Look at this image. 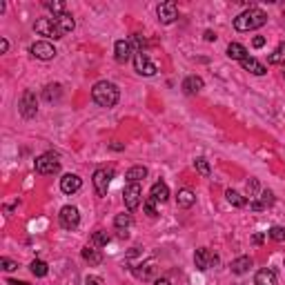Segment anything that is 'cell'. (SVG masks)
I'll return each instance as SVG.
<instances>
[{
	"label": "cell",
	"instance_id": "cell-1",
	"mask_svg": "<svg viewBox=\"0 0 285 285\" xmlns=\"http://www.w3.org/2000/svg\"><path fill=\"white\" fill-rule=\"evenodd\" d=\"M92 98L96 105H100V107H114L118 102L120 98V92H118V87L114 83H109V81H100V83H96L94 85V89H92Z\"/></svg>",
	"mask_w": 285,
	"mask_h": 285
},
{
	"label": "cell",
	"instance_id": "cell-2",
	"mask_svg": "<svg viewBox=\"0 0 285 285\" xmlns=\"http://www.w3.org/2000/svg\"><path fill=\"white\" fill-rule=\"evenodd\" d=\"M265 22H268V16H265V11H261L256 7H250L243 14H239L234 18V27L236 32H254V29L263 27Z\"/></svg>",
	"mask_w": 285,
	"mask_h": 285
},
{
	"label": "cell",
	"instance_id": "cell-3",
	"mask_svg": "<svg viewBox=\"0 0 285 285\" xmlns=\"http://www.w3.org/2000/svg\"><path fill=\"white\" fill-rule=\"evenodd\" d=\"M58 169H60V159L54 151H47V154L36 159V172L38 174H56Z\"/></svg>",
	"mask_w": 285,
	"mask_h": 285
},
{
	"label": "cell",
	"instance_id": "cell-4",
	"mask_svg": "<svg viewBox=\"0 0 285 285\" xmlns=\"http://www.w3.org/2000/svg\"><path fill=\"white\" fill-rule=\"evenodd\" d=\"M123 198H125V208L129 212H134L138 205L143 201V187L141 183H127L125 192H123Z\"/></svg>",
	"mask_w": 285,
	"mask_h": 285
},
{
	"label": "cell",
	"instance_id": "cell-5",
	"mask_svg": "<svg viewBox=\"0 0 285 285\" xmlns=\"http://www.w3.org/2000/svg\"><path fill=\"white\" fill-rule=\"evenodd\" d=\"M114 178V169H96L94 172V190L96 194L102 198L107 196V190H109V183Z\"/></svg>",
	"mask_w": 285,
	"mask_h": 285
},
{
	"label": "cell",
	"instance_id": "cell-6",
	"mask_svg": "<svg viewBox=\"0 0 285 285\" xmlns=\"http://www.w3.org/2000/svg\"><path fill=\"white\" fill-rule=\"evenodd\" d=\"M34 32L40 34V36H47V38H54V40L63 38V36H60V32H58L56 20H54V18H40V20H36L34 22Z\"/></svg>",
	"mask_w": 285,
	"mask_h": 285
},
{
	"label": "cell",
	"instance_id": "cell-7",
	"mask_svg": "<svg viewBox=\"0 0 285 285\" xmlns=\"http://www.w3.org/2000/svg\"><path fill=\"white\" fill-rule=\"evenodd\" d=\"M58 221L65 229H76L78 225H81V214H78V210L74 208V205H65L58 214Z\"/></svg>",
	"mask_w": 285,
	"mask_h": 285
},
{
	"label": "cell",
	"instance_id": "cell-8",
	"mask_svg": "<svg viewBox=\"0 0 285 285\" xmlns=\"http://www.w3.org/2000/svg\"><path fill=\"white\" fill-rule=\"evenodd\" d=\"M156 14H159V20L163 22V25H172V22L178 20V7H176V3H172V0L161 3L159 9H156Z\"/></svg>",
	"mask_w": 285,
	"mask_h": 285
},
{
	"label": "cell",
	"instance_id": "cell-9",
	"mask_svg": "<svg viewBox=\"0 0 285 285\" xmlns=\"http://www.w3.org/2000/svg\"><path fill=\"white\" fill-rule=\"evenodd\" d=\"M32 56L34 58H38V60H51V58H56V47L51 45L49 40H38V42H34L32 45Z\"/></svg>",
	"mask_w": 285,
	"mask_h": 285
},
{
	"label": "cell",
	"instance_id": "cell-10",
	"mask_svg": "<svg viewBox=\"0 0 285 285\" xmlns=\"http://www.w3.org/2000/svg\"><path fill=\"white\" fill-rule=\"evenodd\" d=\"M134 67L136 71L141 76H154L156 71H159V67H156V63H151L147 54H143V51H136L134 54Z\"/></svg>",
	"mask_w": 285,
	"mask_h": 285
},
{
	"label": "cell",
	"instance_id": "cell-11",
	"mask_svg": "<svg viewBox=\"0 0 285 285\" xmlns=\"http://www.w3.org/2000/svg\"><path fill=\"white\" fill-rule=\"evenodd\" d=\"M132 54H136V51L129 40H116V45H114V58H116V63H120V65L127 63L132 58Z\"/></svg>",
	"mask_w": 285,
	"mask_h": 285
},
{
	"label": "cell",
	"instance_id": "cell-12",
	"mask_svg": "<svg viewBox=\"0 0 285 285\" xmlns=\"http://www.w3.org/2000/svg\"><path fill=\"white\" fill-rule=\"evenodd\" d=\"M36 112H38V105H36V94L34 92H25L20 98V114L25 118H34Z\"/></svg>",
	"mask_w": 285,
	"mask_h": 285
},
{
	"label": "cell",
	"instance_id": "cell-13",
	"mask_svg": "<svg viewBox=\"0 0 285 285\" xmlns=\"http://www.w3.org/2000/svg\"><path fill=\"white\" fill-rule=\"evenodd\" d=\"M81 187H83V178L76 176V174H65V176L60 178V190L65 194H76Z\"/></svg>",
	"mask_w": 285,
	"mask_h": 285
},
{
	"label": "cell",
	"instance_id": "cell-14",
	"mask_svg": "<svg viewBox=\"0 0 285 285\" xmlns=\"http://www.w3.org/2000/svg\"><path fill=\"white\" fill-rule=\"evenodd\" d=\"M214 261H216V256H212V252L208 250V247H198L196 254H194V263H196V268L201 272L208 270Z\"/></svg>",
	"mask_w": 285,
	"mask_h": 285
},
{
	"label": "cell",
	"instance_id": "cell-15",
	"mask_svg": "<svg viewBox=\"0 0 285 285\" xmlns=\"http://www.w3.org/2000/svg\"><path fill=\"white\" fill-rule=\"evenodd\" d=\"M54 20H56V27H58V32L60 36H67L69 32H74V27H76V22H74V18H71V14H60V16H54Z\"/></svg>",
	"mask_w": 285,
	"mask_h": 285
},
{
	"label": "cell",
	"instance_id": "cell-16",
	"mask_svg": "<svg viewBox=\"0 0 285 285\" xmlns=\"http://www.w3.org/2000/svg\"><path fill=\"white\" fill-rule=\"evenodd\" d=\"M149 196L154 198L156 203H165L167 198H169V187H167L165 183H163V180H159V183H154V185H151Z\"/></svg>",
	"mask_w": 285,
	"mask_h": 285
},
{
	"label": "cell",
	"instance_id": "cell-17",
	"mask_svg": "<svg viewBox=\"0 0 285 285\" xmlns=\"http://www.w3.org/2000/svg\"><path fill=\"white\" fill-rule=\"evenodd\" d=\"M241 67H243L245 71H250V74H254V76H263L265 71H268L263 63H258L256 58H250V56H247L245 60H241Z\"/></svg>",
	"mask_w": 285,
	"mask_h": 285
},
{
	"label": "cell",
	"instance_id": "cell-18",
	"mask_svg": "<svg viewBox=\"0 0 285 285\" xmlns=\"http://www.w3.org/2000/svg\"><path fill=\"white\" fill-rule=\"evenodd\" d=\"M203 78L201 76H187L185 81H183V89H185V94H198L203 89Z\"/></svg>",
	"mask_w": 285,
	"mask_h": 285
},
{
	"label": "cell",
	"instance_id": "cell-19",
	"mask_svg": "<svg viewBox=\"0 0 285 285\" xmlns=\"http://www.w3.org/2000/svg\"><path fill=\"white\" fill-rule=\"evenodd\" d=\"M250 268H252L250 256H239L232 261V265H229V270H232L234 274H245V272H250Z\"/></svg>",
	"mask_w": 285,
	"mask_h": 285
},
{
	"label": "cell",
	"instance_id": "cell-20",
	"mask_svg": "<svg viewBox=\"0 0 285 285\" xmlns=\"http://www.w3.org/2000/svg\"><path fill=\"white\" fill-rule=\"evenodd\" d=\"M145 176H147V167H143V165L129 167V169H127V174H125L127 183H141Z\"/></svg>",
	"mask_w": 285,
	"mask_h": 285
},
{
	"label": "cell",
	"instance_id": "cell-21",
	"mask_svg": "<svg viewBox=\"0 0 285 285\" xmlns=\"http://www.w3.org/2000/svg\"><path fill=\"white\" fill-rule=\"evenodd\" d=\"M83 258L87 261L89 265H100L102 263V252L96 250V247H92V245H87L83 250Z\"/></svg>",
	"mask_w": 285,
	"mask_h": 285
},
{
	"label": "cell",
	"instance_id": "cell-22",
	"mask_svg": "<svg viewBox=\"0 0 285 285\" xmlns=\"http://www.w3.org/2000/svg\"><path fill=\"white\" fill-rule=\"evenodd\" d=\"M114 225H116V229H118V234L120 236H127V229L132 227V214H118L116 218H114Z\"/></svg>",
	"mask_w": 285,
	"mask_h": 285
},
{
	"label": "cell",
	"instance_id": "cell-23",
	"mask_svg": "<svg viewBox=\"0 0 285 285\" xmlns=\"http://www.w3.org/2000/svg\"><path fill=\"white\" fill-rule=\"evenodd\" d=\"M227 56L232 60H245L247 58V49L241 42H229L227 45Z\"/></svg>",
	"mask_w": 285,
	"mask_h": 285
},
{
	"label": "cell",
	"instance_id": "cell-24",
	"mask_svg": "<svg viewBox=\"0 0 285 285\" xmlns=\"http://www.w3.org/2000/svg\"><path fill=\"white\" fill-rule=\"evenodd\" d=\"M176 203H178V208H192L194 203H196V196H194V192L192 190H180L176 194Z\"/></svg>",
	"mask_w": 285,
	"mask_h": 285
},
{
	"label": "cell",
	"instance_id": "cell-25",
	"mask_svg": "<svg viewBox=\"0 0 285 285\" xmlns=\"http://www.w3.org/2000/svg\"><path fill=\"white\" fill-rule=\"evenodd\" d=\"M109 241H112V236H109L107 232H102V229H98V232L92 234V239H89V245L96 247V250H100V247H105Z\"/></svg>",
	"mask_w": 285,
	"mask_h": 285
},
{
	"label": "cell",
	"instance_id": "cell-26",
	"mask_svg": "<svg viewBox=\"0 0 285 285\" xmlns=\"http://www.w3.org/2000/svg\"><path fill=\"white\" fill-rule=\"evenodd\" d=\"M254 283L256 285H276V274L272 270H261V272H256Z\"/></svg>",
	"mask_w": 285,
	"mask_h": 285
},
{
	"label": "cell",
	"instance_id": "cell-27",
	"mask_svg": "<svg viewBox=\"0 0 285 285\" xmlns=\"http://www.w3.org/2000/svg\"><path fill=\"white\" fill-rule=\"evenodd\" d=\"M270 63L278 65V67H285V42H281V45L270 54Z\"/></svg>",
	"mask_w": 285,
	"mask_h": 285
},
{
	"label": "cell",
	"instance_id": "cell-28",
	"mask_svg": "<svg viewBox=\"0 0 285 285\" xmlns=\"http://www.w3.org/2000/svg\"><path fill=\"white\" fill-rule=\"evenodd\" d=\"M60 94H63V87H60V85L56 83V85H47V87H45V94H42V96H45L47 102H51V100H58Z\"/></svg>",
	"mask_w": 285,
	"mask_h": 285
},
{
	"label": "cell",
	"instance_id": "cell-29",
	"mask_svg": "<svg viewBox=\"0 0 285 285\" xmlns=\"http://www.w3.org/2000/svg\"><path fill=\"white\" fill-rule=\"evenodd\" d=\"M225 196H227V201L232 203L234 208H245V205H247V198H245V196H241V194H239V192H234V190H227Z\"/></svg>",
	"mask_w": 285,
	"mask_h": 285
},
{
	"label": "cell",
	"instance_id": "cell-30",
	"mask_svg": "<svg viewBox=\"0 0 285 285\" xmlns=\"http://www.w3.org/2000/svg\"><path fill=\"white\" fill-rule=\"evenodd\" d=\"M32 274L34 276H47V272H49V265L45 263V261H32Z\"/></svg>",
	"mask_w": 285,
	"mask_h": 285
},
{
	"label": "cell",
	"instance_id": "cell-31",
	"mask_svg": "<svg viewBox=\"0 0 285 285\" xmlns=\"http://www.w3.org/2000/svg\"><path fill=\"white\" fill-rule=\"evenodd\" d=\"M194 167H196V172H198V174H203V176H210V174H212L210 163L205 161V159H196V161H194Z\"/></svg>",
	"mask_w": 285,
	"mask_h": 285
},
{
	"label": "cell",
	"instance_id": "cell-32",
	"mask_svg": "<svg viewBox=\"0 0 285 285\" xmlns=\"http://www.w3.org/2000/svg\"><path fill=\"white\" fill-rule=\"evenodd\" d=\"M268 236H270L272 241H278V243H281V241H285V227H278V225L270 227L268 229Z\"/></svg>",
	"mask_w": 285,
	"mask_h": 285
},
{
	"label": "cell",
	"instance_id": "cell-33",
	"mask_svg": "<svg viewBox=\"0 0 285 285\" xmlns=\"http://www.w3.org/2000/svg\"><path fill=\"white\" fill-rule=\"evenodd\" d=\"M45 7L49 9V11H54V16L65 14V5L60 3V0H54V3H51V0H47V3H45Z\"/></svg>",
	"mask_w": 285,
	"mask_h": 285
},
{
	"label": "cell",
	"instance_id": "cell-34",
	"mask_svg": "<svg viewBox=\"0 0 285 285\" xmlns=\"http://www.w3.org/2000/svg\"><path fill=\"white\" fill-rule=\"evenodd\" d=\"M143 268H145V270H138V268L134 270V274H136L138 278H149L151 274H154V270H156L154 263H147V265H143Z\"/></svg>",
	"mask_w": 285,
	"mask_h": 285
},
{
	"label": "cell",
	"instance_id": "cell-35",
	"mask_svg": "<svg viewBox=\"0 0 285 285\" xmlns=\"http://www.w3.org/2000/svg\"><path fill=\"white\" fill-rule=\"evenodd\" d=\"M143 208H145V214H147V216H151V218L156 216V201H154V198H151V196H147V198H145Z\"/></svg>",
	"mask_w": 285,
	"mask_h": 285
},
{
	"label": "cell",
	"instance_id": "cell-36",
	"mask_svg": "<svg viewBox=\"0 0 285 285\" xmlns=\"http://www.w3.org/2000/svg\"><path fill=\"white\" fill-rule=\"evenodd\" d=\"M261 205H263V208H270V205H274V194H272L270 190H265V192H261Z\"/></svg>",
	"mask_w": 285,
	"mask_h": 285
},
{
	"label": "cell",
	"instance_id": "cell-37",
	"mask_svg": "<svg viewBox=\"0 0 285 285\" xmlns=\"http://www.w3.org/2000/svg\"><path fill=\"white\" fill-rule=\"evenodd\" d=\"M0 268H3L5 272H14V270H18V263L11 261V258H0Z\"/></svg>",
	"mask_w": 285,
	"mask_h": 285
},
{
	"label": "cell",
	"instance_id": "cell-38",
	"mask_svg": "<svg viewBox=\"0 0 285 285\" xmlns=\"http://www.w3.org/2000/svg\"><path fill=\"white\" fill-rule=\"evenodd\" d=\"M132 47H136V51H143V47H145V38H143V36L141 34H134V36H132Z\"/></svg>",
	"mask_w": 285,
	"mask_h": 285
},
{
	"label": "cell",
	"instance_id": "cell-39",
	"mask_svg": "<svg viewBox=\"0 0 285 285\" xmlns=\"http://www.w3.org/2000/svg\"><path fill=\"white\" fill-rule=\"evenodd\" d=\"M256 192H258V180L250 178L247 180V194H250V196H256Z\"/></svg>",
	"mask_w": 285,
	"mask_h": 285
},
{
	"label": "cell",
	"instance_id": "cell-40",
	"mask_svg": "<svg viewBox=\"0 0 285 285\" xmlns=\"http://www.w3.org/2000/svg\"><path fill=\"white\" fill-rule=\"evenodd\" d=\"M85 285H105V283H102L100 276H87L85 278Z\"/></svg>",
	"mask_w": 285,
	"mask_h": 285
},
{
	"label": "cell",
	"instance_id": "cell-41",
	"mask_svg": "<svg viewBox=\"0 0 285 285\" xmlns=\"http://www.w3.org/2000/svg\"><path fill=\"white\" fill-rule=\"evenodd\" d=\"M252 45H254V47H256V49H261V47H263V45H265V38H263V36H256V38H254V40H252Z\"/></svg>",
	"mask_w": 285,
	"mask_h": 285
},
{
	"label": "cell",
	"instance_id": "cell-42",
	"mask_svg": "<svg viewBox=\"0 0 285 285\" xmlns=\"http://www.w3.org/2000/svg\"><path fill=\"white\" fill-rule=\"evenodd\" d=\"M7 49H9V40H7V38H3V40H0V54H5Z\"/></svg>",
	"mask_w": 285,
	"mask_h": 285
},
{
	"label": "cell",
	"instance_id": "cell-43",
	"mask_svg": "<svg viewBox=\"0 0 285 285\" xmlns=\"http://www.w3.org/2000/svg\"><path fill=\"white\" fill-rule=\"evenodd\" d=\"M250 208H252L254 212H261V210H265V208H263V205H261L258 201H252V203H250Z\"/></svg>",
	"mask_w": 285,
	"mask_h": 285
},
{
	"label": "cell",
	"instance_id": "cell-44",
	"mask_svg": "<svg viewBox=\"0 0 285 285\" xmlns=\"http://www.w3.org/2000/svg\"><path fill=\"white\" fill-rule=\"evenodd\" d=\"M205 40H210V42L216 40V34H214V32H205Z\"/></svg>",
	"mask_w": 285,
	"mask_h": 285
},
{
	"label": "cell",
	"instance_id": "cell-45",
	"mask_svg": "<svg viewBox=\"0 0 285 285\" xmlns=\"http://www.w3.org/2000/svg\"><path fill=\"white\" fill-rule=\"evenodd\" d=\"M154 285H172V283H169L167 278H156V281H154Z\"/></svg>",
	"mask_w": 285,
	"mask_h": 285
},
{
	"label": "cell",
	"instance_id": "cell-46",
	"mask_svg": "<svg viewBox=\"0 0 285 285\" xmlns=\"http://www.w3.org/2000/svg\"><path fill=\"white\" fill-rule=\"evenodd\" d=\"M252 241H254V243H256V245H258V243H263V234H256Z\"/></svg>",
	"mask_w": 285,
	"mask_h": 285
},
{
	"label": "cell",
	"instance_id": "cell-47",
	"mask_svg": "<svg viewBox=\"0 0 285 285\" xmlns=\"http://www.w3.org/2000/svg\"><path fill=\"white\" fill-rule=\"evenodd\" d=\"M9 285H29V283H25V281H9Z\"/></svg>",
	"mask_w": 285,
	"mask_h": 285
}]
</instances>
